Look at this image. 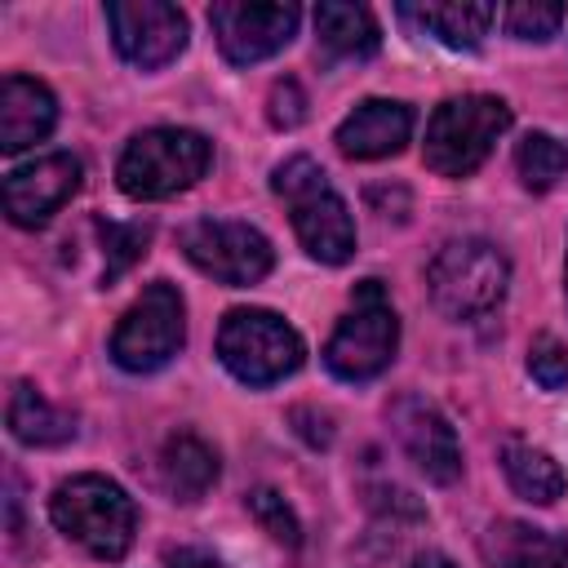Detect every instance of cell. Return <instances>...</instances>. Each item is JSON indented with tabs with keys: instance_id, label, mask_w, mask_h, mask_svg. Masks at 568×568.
Returning <instances> with one entry per match:
<instances>
[{
	"instance_id": "1",
	"label": "cell",
	"mask_w": 568,
	"mask_h": 568,
	"mask_svg": "<svg viewBox=\"0 0 568 568\" xmlns=\"http://www.w3.org/2000/svg\"><path fill=\"white\" fill-rule=\"evenodd\" d=\"M49 519L67 541H75L80 550H89L93 559H106V564L124 559V550L133 546V532H138L133 497L106 475L62 479L49 497Z\"/></svg>"
},
{
	"instance_id": "2",
	"label": "cell",
	"mask_w": 568,
	"mask_h": 568,
	"mask_svg": "<svg viewBox=\"0 0 568 568\" xmlns=\"http://www.w3.org/2000/svg\"><path fill=\"white\" fill-rule=\"evenodd\" d=\"M271 191L288 204L293 231L302 240V248L324 262V266H342L355 253V222L346 200L333 191L328 173L311 160V155H293L284 164H275L271 173Z\"/></svg>"
},
{
	"instance_id": "3",
	"label": "cell",
	"mask_w": 568,
	"mask_h": 568,
	"mask_svg": "<svg viewBox=\"0 0 568 568\" xmlns=\"http://www.w3.org/2000/svg\"><path fill=\"white\" fill-rule=\"evenodd\" d=\"M213 164V142L195 129H146L138 133L115 164V182L129 200H169L195 186Z\"/></svg>"
},
{
	"instance_id": "4",
	"label": "cell",
	"mask_w": 568,
	"mask_h": 568,
	"mask_svg": "<svg viewBox=\"0 0 568 568\" xmlns=\"http://www.w3.org/2000/svg\"><path fill=\"white\" fill-rule=\"evenodd\" d=\"M426 284H430V302L448 320L470 324V320H484L488 311H497V302L506 297L510 262H506V253L493 240H479V235L448 240L430 257Z\"/></svg>"
},
{
	"instance_id": "5",
	"label": "cell",
	"mask_w": 568,
	"mask_h": 568,
	"mask_svg": "<svg viewBox=\"0 0 568 568\" xmlns=\"http://www.w3.org/2000/svg\"><path fill=\"white\" fill-rule=\"evenodd\" d=\"M510 129V106L493 93H462L435 106V115L426 120V169H435L439 178H470L493 142Z\"/></svg>"
},
{
	"instance_id": "6",
	"label": "cell",
	"mask_w": 568,
	"mask_h": 568,
	"mask_svg": "<svg viewBox=\"0 0 568 568\" xmlns=\"http://www.w3.org/2000/svg\"><path fill=\"white\" fill-rule=\"evenodd\" d=\"M217 359L244 386H275L302 368L306 346H302L297 328L284 324L275 311L240 306V311H226V320L217 328Z\"/></svg>"
},
{
	"instance_id": "7",
	"label": "cell",
	"mask_w": 568,
	"mask_h": 568,
	"mask_svg": "<svg viewBox=\"0 0 568 568\" xmlns=\"http://www.w3.org/2000/svg\"><path fill=\"white\" fill-rule=\"evenodd\" d=\"M395 346H399V320L382 280H359L351 293V311L337 320L324 346L328 373L342 382H373L395 359Z\"/></svg>"
},
{
	"instance_id": "8",
	"label": "cell",
	"mask_w": 568,
	"mask_h": 568,
	"mask_svg": "<svg viewBox=\"0 0 568 568\" xmlns=\"http://www.w3.org/2000/svg\"><path fill=\"white\" fill-rule=\"evenodd\" d=\"M182 342H186V302L169 280H155L120 315L111 333V359L124 373H155L182 351Z\"/></svg>"
},
{
	"instance_id": "9",
	"label": "cell",
	"mask_w": 568,
	"mask_h": 568,
	"mask_svg": "<svg viewBox=\"0 0 568 568\" xmlns=\"http://www.w3.org/2000/svg\"><path fill=\"white\" fill-rule=\"evenodd\" d=\"M178 244L191 257V266H200L204 275L231 288H248L266 280V271L275 266L271 240L257 226L235 222V217H200L178 235Z\"/></svg>"
},
{
	"instance_id": "10",
	"label": "cell",
	"mask_w": 568,
	"mask_h": 568,
	"mask_svg": "<svg viewBox=\"0 0 568 568\" xmlns=\"http://www.w3.org/2000/svg\"><path fill=\"white\" fill-rule=\"evenodd\" d=\"M111 40L124 62L155 71L186 49V13L164 0H111L106 4Z\"/></svg>"
},
{
	"instance_id": "11",
	"label": "cell",
	"mask_w": 568,
	"mask_h": 568,
	"mask_svg": "<svg viewBox=\"0 0 568 568\" xmlns=\"http://www.w3.org/2000/svg\"><path fill=\"white\" fill-rule=\"evenodd\" d=\"M302 9L297 4H244V0H217L209 9V27L217 36V49L235 67H253L271 53H280L297 31Z\"/></svg>"
},
{
	"instance_id": "12",
	"label": "cell",
	"mask_w": 568,
	"mask_h": 568,
	"mask_svg": "<svg viewBox=\"0 0 568 568\" xmlns=\"http://www.w3.org/2000/svg\"><path fill=\"white\" fill-rule=\"evenodd\" d=\"M390 426L404 444V453L413 457V466L430 479V484H453L462 475V444L457 430L448 426V417L422 399V395H399L390 404Z\"/></svg>"
},
{
	"instance_id": "13",
	"label": "cell",
	"mask_w": 568,
	"mask_h": 568,
	"mask_svg": "<svg viewBox=\"0 0 568 568\" xmlns=\"http://www.w3.org/2000/svg\"><path fill=\"white\" fill-rule=\"evenodd\" d=\"M80 191V160L67 151L18 164L4 178V213L13 226H44Z\"/></svg>"
},
{
	"instance_id": "14",
	"label": "cell",
	"mask_w": 568,
	"mask_h": 568,
	"mask_svg": "<svg viewBox=\"0 0 568 568\" xmlns=\"http://www.w3.org/2000/svg\"><path fill=\"white\" fill-rule=\"evenodd\" d=\"M413 138V111L395 98H368L359 102L333 133L337 151L346 160H382L404 151V142Z\"/></svg>"
},
{
	"instance_id": "15",
	"label": "cell",
	"mask_w": 568,
	"mask_h": 568,
	"mask_svg": "<svg viewBox=\"0 0 568 568\" xmlns=\"http://www.w3.org/2000/svg\"><path fill=\"white\" fill-rule=\"evenodd\" d=\"M53 124H58L53 93L31 75H4V84H0V151L18 155V151L36 146L40 138H49Z\"/></svg>"
},
{
	"instance_id": "16",
	"label": "cell",
	"mask_w": 568,
	"mask_h": 568,
	"mask_svg": "<svg viewBox=\"0 0 568 568\" xmlns=\"http://www.w3.org/2000/svg\"><path fill=\"white\" fill-rule=\"evenodd\" d=\"M377 44H382L377 18L364 4L324 0L315 9V49L324 53V62H359L373 58Z\"/></svg>"
},
{
	"instance_id": "17",
	"label": "cell",
	"mask_w": 568,
	"mask_h": 568,
	"mask_svg": "<svg viewBox=\"0 0 568 568\" xmlns=\"http://www.w3.org/2000/svg\"><path fill=\"white\" fill-rule=\"evenodd\" d=\"M399 18L430 31L448 49H479L497 9L475 0H426V4H399Z\"/></svg>"
},
{
	"instance_id": "18",
	"label": "cell",
	"mask_w": 568,
	"mask_h": 568,
	"mask_svg": "<svg viewBox=\"0 0 568 568\" xmlns=\"http://www.w3.org/2000/svg\"><path fill=\"white\" fill-rule=\"evenodd\" d=\"M217 453L191 430L169 435L160 448V479L178 501H200L217 484Z\"/></svg>"
},
{
	"instance_id": "19",
	"label": "cell",
	"mask_w": 568,
	"mask_h": 568,
	"mask_svg": "<svg viewBox=\"0 0 568 568\" xmlns=\"http://www.w3.org/2000/svg\"><path fill=\"white\" fill-rule=\"evenodd\" d=\"M4 422H9V435L18 444H31V448H53V444H67L75 435V417L62 413L58 404H49L31 382L13 386Z\"/></svg>"
},
{
	"instance_id": "20",
	"label": "cell",
	"mask_w": 568,
	"mask_h": 568,
	"mask_svg": "<svg viewBox=\"0 0 568 568\" xmlns=\"http://www.w3.org/2000/svg\"><path fill=\"white\" fill-rule=\"evenodd\" d=\"M501 470H506V484H510L524 501H532V506H555V501L564 497V488H568L564 466H559L546 448H532V444H524V439H510V444L501 448Z\"/></svg>"
},
{
	"instance_id": "21",
	"label": "cell",
	"mask_w": 568,
	"mask_h": 568,
	"mask_svg": "<svg viewBox=\"0 0 568 568\" xmlns=\"http://www.w3.org/2000/svg\"><path fill=\"white\" fill-rule=\"evenodd\" d=\"M484 555H488L493 568H564L559 537H550L532 524H519V519L493 524L488 541H484Z\"/></svg>"
},
{
	"instance_id": "22",
	"label": "cell",
	"mask_w": 568,
	"mask_h": 568,
	"mask_svg": "<svg viewBox=\"0 0 568 568\" xmlns=\"http://www.w3.org/2000/svg\"><path fill=\"white\" fill-rule=\"evenodd\" d=\"M515 169H519V182L528 191H550L568 173V146L550 133H528L515 146Z\"/></svg>"
},
{
	"instance_id": "23",
	"label": "cell",
	"mask_w": 568,
	"mask_h": 568,
	"mask_svg": "<svg viewBox=\"0 0 568 568\" xmlns=\"http://www.w3.org/2000/svg\"><path fill=\"white\" fill-rule=\"evenodd\" d=\"M98 235L106 244V271L102 280H120L142 253H146V240H151V226H138V222H98Z\"/></svg>"
},
{
	"instance_id": "24",
	"label": "cell",
	"mask_w": 568,
	"mask_h": 568,
	"mask_svg": "<svg viewBox=\"0 0 568 568\" xmlns=\"http://www.w3.org/2000/svg\"><path fill=\"white\" fill-rule=\"evenodd\" d=\"M248 515L262 524V532H271L280 546H302V524H297V515H293V506L275 493V488H253L248 493Z\"/></svg>"
},
{
	"instance_id": "25",
	"label": "cell",
	"mask_w": 568,
	"mask_h": 568,
	"mask_svg": "<svg viewBox=\"0 0 568 568\" xmlns=\"http://www.w3.org/2000/svg\"><path fill=\"white\" fill-rule=\"evenodd\" d=\"M564 18H568L564 4H528V0H519V4L501 9V27L515 40H550V36H559Z\"/></svg>"
},
{
	"instance_id": "26",
	"label": "cell",
	"mask_w": 568,
	"mask_h": 568,
	"mask_svg": "<svg viewBox=\"0 0 568 568\" xmlns=\"http://www.w3.org/2000/svg\"><path fill=\"white\" fill-rule=\"evenodd\" d=\"M528 373H532V382H537V386H546V390L568 386V346H564V342H555L550 333H546V337H537V342L528 346Z\"/></svg>"
},
{
	"instance_id": "27",
	"label": "cell",
	"mask_w": 568,
	"mask_h": 568,
	"mask_svg": "<svg viewBox=\"0 0 568 568\" xmlns=\"http://www.w3.org/2000/svg\"><path fill=\"white\" fill-rule=\"evenodd\" d=\"M266 120H271L275 129H297V124L306 120V93H302V84H297L293 75L275 80V89H271V98H266Z\"/></svg>"
},
{
	"instance_id": "28",
	"label": "cell",
	"mask_w": 568,
	"mask_h": 568,
	"mask_svg": "<svg viewBox=\"0 0 568 568\" xmlns=\"http://www.w3.org/2000/svg\"><path fill=\"white\" fill-rule=\"evenodd\" d=\"M164 564H169V568H226L217 555H209V550H200V546H173V550L164 555Z\"/></svg>"
},
{
	"instance_id": "29",
	"label": "cell",
	"mask_w": 568,
	"mask_h": 568,
	"mask_svg": "<svg viewBox=\"0 0 568 568\" xmlns=\"http://www.w3.org/2000/svg\"><path fill=\"white\" fill-rule=\"evenodd\" d=\"M413 568H457V564H453L444 550H422V555L413 559Z\"/></svg>"
},
{
	"instance_id": "30",
	"label": "cell",
	"mask_w": 568,
	"mask_h": 568,
	"mask_svg": "<svg viewBox=\"0 0 568 568\" xmlns=\"http://www.w3.org/2000/svg\"><path fill=\"white\" fill-rule=\"evenodd\" d=\"M559 537V559H564V568H568V532H555Z\"/></svg>"
},
{
	"instance_id": "31",
	"label": "cell",
	"mask_w": 568,
	"mask_h": 568,
	"mask_svg": "<svg viewBox=\"0 0 568 568\" xmlns=\"http://www.w3.org/2000/svg\"><path fill=\"white\" fill-rule=\"evenodd\" d=\"M564 297H568V257H564Z\"/></svg>"
}]
</instances>
